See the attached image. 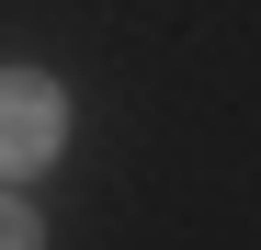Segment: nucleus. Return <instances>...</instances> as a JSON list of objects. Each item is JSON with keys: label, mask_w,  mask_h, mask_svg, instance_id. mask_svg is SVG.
<instances>
[{"label": "nucleus", "mask_w": 261, "mask_h": 250, "mask_svg": "<svg viewBox=\"0 0 261 250\" xmlns=\"http://www.w3.org/2000/svg\"><path fill=\"white\" fill-rule=\"evenodd\" d=\"M68 137V103H57V80H34V68H0V171H34V159H57Z\"/></svg>", "instance_id": "nucleus-1"}, {"label": "nucleus", "mask_w": 261, "mask_h": 250, "mask_svg": "<svg viewBox=\"0 0 261 250\" xmlns=\"http://www.w3.org/2000/svg\"><path fill=\"white\" fill-rule=\"evenodd\" d=\"M23 239H34V216H23L12 193H0V250H23Z\"/></svg>", "instance_id": "nucleus-2"}]
</instances>
